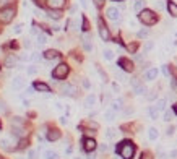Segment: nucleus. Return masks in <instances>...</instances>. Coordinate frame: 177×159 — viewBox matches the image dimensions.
I'll return each instance as SVG.
<instances>
[{"instance_id":"obj_1","label":"nucleus","mask_w":177,"mask_h":159,"mask_svg":"<svg viewBox=\"0 0 177 159\" xmlns=\"http://www.w3.org/2000/svg\"><path fill=\"white\" fill-rule=\"evenodd\" d=\"M117 153L124 159H132L133 154H135V145L132 141H124L120 143L119 146H117Z\"/></svg>"},{"instance_id":"obj_2","label":"nucleus","mask_w":177,"mask_h":159,"mask_svg":"<svg viewBox=\"0 0 177 159\" xmlns=\"http://www.w3.org/2000/svg\"><path fill=\"white\" fill-rule=\"evenodd\" d=\"M138 20L143 23L145 26H153L158 23V15L153 10H141L138 15Z\"/></svg>"},{"instance_id":"obj_3","label":"nucleus","mask_w":177,"mask_h":159,"mask_svg":"<svg viewBox=\"0 0 177 159\" xmlns=\"http://www.w3.org/2000/svg\"><path fill=\"white\" fill-rule=\"evenodd\" d=\"M13 18H15V8H13V7H5V8L0 10V21H2L3 25L12 23Z\"/></svg>"},{"instance_id":"obj_4","label":"nucleus","mask_w":177,"mask_h":159,"mask_svg":"<svg viewBox=\"0 0 177 159\" xmlns=\"http://www.w3.org/2000/svg\"><path fill=\"white\" fill-rule=\"evenodd\" d=\"M68 72H70V68H68L67 63H59V65L54 68L52 76L55 78V80H65L67 75H68Z\"/></svg>"},{"instance_id":"obj_5","label":"nucleus","mask_w":177,"mask_h":159,"mask_svg":"<svg viewBox=\"0 0 177 159\" xmlns=\"http://www.w3.org/2000/svg\"><path fill=\"white\" fill-rule=\"evenodd\" d=\"M60 91H62L63 94H67V96H76V93H78L76 86L70 85V83H63V85L60 86Z\"/></svg>"},{"instance_id":"obj_6","label":"nucleus","mask_w":177,"mask_h":159,"mask_svg":"<svg viewBox=\"0 0 177 159\" xmlns=\"http://www.w3.org/2000/svg\"><path fill=\"white\" fill-rule=\"evenodd\" d=\"M119 67L124 70V72H133V68H135V67H133V62L128 60V59H125V57L119 59Z\"/></svg>"},{"instance_id":"obj_7","label":"nucleus","mask_w":177,"mask_h":159,"mask_svg":"<svg viewBox=\"0 0 177 159\" xmlns=\"http://www.w3.org/2000/svg\"><path fill=\"white\" fill-rule=\"evenodd\" d=\"M132 86H133V91H135V94L136 96H143L145 93H146V88H145L143 85H141L140 81H138V80H136V78H133L132 81Z\"/></svg>"},{"instance_id":"obj_8","label":"nucleus","mask_w":177,"mask_h":159,"mask_svg":"<svg viewBox=\"0 0 177 159\" xmlns=\"http://www.w3.org/2000/svg\"><path fill=\"white\" fill-rule=\"evenodd\" d=\"M99 36L103 41H109L111 39V33H109V29L106 28V25L103 23V20H99Z\"/></svg>"},{"instance_id":"obj_9","label":"nucleus","mask_w":177,"mask_h":159,"mask_svg":"<svg viewBox=\"0 0 177 159\" xmlns=\"http://www.w3.org/2000/svg\"><path fill=\"white\" fill-rule=\"evenodd\" d=\"M106 17L109 18V20H112V21H117L120 18L119 8H115V7H109V8L106 10Z\"/></svg>"},{"instance_id":"obj_10","label":"nucleus","mask_w":177,"mask_h":159,"mask_svg":"<svg viewBox=\"0 0 177 159\" xmlns=\"http://www.w3.org/2000/svg\"><path fill=\"white\" fill-rule=\"evenodd\" d=\"M96 146H98V145H96V141L93 138H85L83 140V148H85L86 153H93V151L96 149Z\"/></svg>"},{"instance_id":"obj_11","label":"nucleus","mask_w":177,"mask_h":159,"mask_svg":"<svg viewBox=\"0 0 177 159\" xmlns=\"http://www.w3.org/2000/svg\"><path fill=\"white\" fill-rule=\"evenodd\" d=\"M158 76V68H149L145 72V80L146 81H154Z\"/></svg>"},{"instance_id":"obj_12","label":"nucleus","mask_w":177,"mask_h":159,"mask_svg":"<svg viewBox=\"0 0 177 159\" xmlns=\"http://www.w3.org/2000/svg\"><path fill=\"white\" fill-rule=\"evenodd\" d=\"M12 86L15 88V89H23V88H25V80H23V76H15L13 78Z\"/></svg>"},{"instance_id":"obj_13","label":"nucleus","mask_w":177,"mask_h":159,"mask_svg":"<svg viewBox=\"0 0 177 159\" xmlns=\"http://www.w3.org/2000/svg\"><path fill=\"white\" fill-rule=\"evenodd\" d=\"M45 2H47L50 8H55V10H60L65 5V0H45Z\"/></svg>"},{"instance_id":"obj_14","label":"nucleus","mask_w":177,"mask_h":159,"mask_svg":"<svg viewBox=\"0 0 177 159\" xmlns=\"http://www.w3.org/2000/svg\"><path fill=\"white\" fill-rule=\"evenodd\" d=\"M2 148L7 149V151H12L13 149V141H12L10 136H3V138H2Z\"/></svg>"},{"instance_id":"obj_15","label":"nucleus","mask_w":177,"mask_h":159,"mask_svg":"<svg viewBox=\"0 0 177 159\" xmlns=\"http://www.w3.org/2000/svg\"><path fill=\"white\" fill-rule=\"evenodd\" d=\"M34 89L42 91V93H50V86H49V85H45V83L36 81V83H34Z\"/></svg>"},{"instance_id":"obj_16","label":"nucleus","mask_w":177,"mask_h":159,"mask_svg":"<svg viewBox=\"0 0 177 159\" xmlns=\"http://www.w3.org/2000/svg\"><path fill=\"white\" fill-rule=\"evenodd\" d=\"M57 57H59V50H55V49H49L44 52L45 60H52V59H57Z\"/></svg>"},{"instance_id":"obj_17","label":"nucleus","mask_w":177,"mask_h":159,"mask_svg":"<svg viewBox=\"0 0 177 159\" xmlns=\"http://www.w3.org/2000/svg\"><path fill=\"white\" fill-rule=\"evenodd\" d=\"M94 104H96V96H94V94L86 96V99H85V107H86V109H91Z\"/></svg>"},{"instance_id":"obj_18","label":"nucleus","mask_w":177,"mask_h":159,"mask_svg":"<svg viewBox=\"0 0 177 159\" xmlns=\"http://www.w3.org/2000/svg\"><path fill=\"white\" fill-rule=\"evenodd\" d=\"M47 15H49L52 20H60V18H62V12H60V10H55V8H50L49 12H47Z\"/></svg>"},{"instance_id":"obj_19","label":"nucleus","mask_w":177,"mask_h":159,"mask_svg":"<svg viewBox=\"0 0 177 159\" xmlns=\"http://www.w3.org/2000/svg\"><path fill=\"white\" fill-rule=\"evenodd\" d=\"M122 107H124V102H122V99H115V101H112V104H111V109L114 110V112H117V110H122Z\"/></svg>"},{"instance_id":"obj_20","label":"nucleus","mask_w":177,"mask_h":159,"mask_svg":"<svg viewBox=\"0 0 177 159\" xmlns=\"http://www.w3.org/2000/svg\"><path fill=\"white\" fill-rule=\"evenodd\" d=\"M59 138H60V131L59 130H50L49 133H47V140H49V141H57Z\"/></svg>"},{"instance_id":"obj_21","label":"nucleus","mask_w":177,"mask_h":159,"mask_svg":"<svg viewBox=\"0 0 177 159\" xmlns=\"http://www.w3.org/2000/svg\"><path fill=\"white\" fill-rule=\"evenodd\" d=\"M148 114H149V118H151V120H156L158 115H159V110H158L154 106H149L148 107Z\"/></svg>"},{"instance_id":"obj_22","label":"nucleus","mask_w":177,"mask_h":159,"mask_svg":"<svg viewBox=\"0 0 177 159\" xmlns=\"http://www.w3.org/2000/svg\"><path fill=\"white\" fill-rule=\"evenodd\" d=\"M17 65V57L15 55H8V57L5 59V67H8V68H12V67Z\"/></svg>"},{"instance_id":"obj_23","label":"nucleus","mask_w":177,"mask_h":159,"mask_svg":"<svg viewBox=\"0 0 177 159\" xmlns=\"http://www.w3.org/2000/svg\"><path fill=\"white\" fill-rule=\"evenodd\" d=\"M167 10H169V13H171L172 17L177 18V3H174V2H167Z\"/></svg>"},{"instance_id":"obj_24","label":"nucleus","mask_w":177,"mask_h":159,"mask_svg":"<svg viewBox=\"0 0 177 159\" xmlns=\"http://www.w3.org/2000/svg\"><path fill=\"white\" fill-rule=\"evenodd\" d=\"M154 107H156L159 112L166 110V99H164V98H163V99H158V101H156V106H154Z\"/></svg>"},{"instance_id":"obj_25","label":"nucleus","mask_w":177,"mask_h":159,"mask_svg":"<svg viewBox=\"0 0 177 159\" xmlns=\"http://www.w3.org/2000/svg\"><path fill=\"white\" fill-rule=\"evenodd\" d=\"M104 118H106L107 122H112V120H114L115 118V112L112 109H109V110H106V112H104Z\"/></svg>"},{"instance_id":"obj_26","label":"nucleus","mask_w":177,"mask_h":159,"mask_svg":"<svg viewBox=\"0 0 177 159\" xmlns=\"http://www.w3.org/2000/svg\"><path fill=\"white\" fill-rule=\"evenodd\" d=\"M83 47H85V50H86V52H91V49H93V45H91L90 37H88V36L83 37Z\"/></svg>"},{"instance_id":"obj_27","label":"nucleus","mask_w":177,"mask_h":159,"mask_svg":"<svg viewBox=\"0 0 177 159\" xmlns=\"http://www.w3.org/2000/svg\"><path fill=\"white\" fill-rule=\"evenodd\" d=\"M59 156H57V153L55 151H52V149H47L44 153V159H57Z\"/></svg>"},{"instance_id":"obj_28","label":"nucleus","mask_w":177,"mask_h":159,"mask_svg":"<svg viewBox=\"0 0 177 159\" xmlns=\"http://www.w3.org/2000/svg\"><path fill=\"white\" fill-rule=\"evenodd\" d=\"M148 136H149V140H151V141H154V140L158 138V130L154 128V127H151V128L148 130Z\"/></svg>"},{"instance_id":"obj_29","label":"nucleus","mask_w":177,"mask_h":159,"mask_svg":"<svg viewBox=\"0 0 177 159\" xmlns=\"http://www.w3.org/2000/svg\"><path fill=\"white\" fill-rule=\"evenodd\" d=\"M37 45H44L45 44V42H47V37H45V34H41V33H39V34H37Z\"/></svg>"},{"instance_id":"obj_30","label":"nucleus","mask_w":177,"mask_h":159,"mask_svg":"<svg viewBox=\"0 0 177 159\" xmlns=\"http://www.w3.org/2000/svg\"><path fill=\"white\" fill-rule=\"evenodd\" d=\"M115 135H117V130H115V128H109V130H107V133H106V138L107 140H114Z\"/></svg>"},{"instance_id":"obj_31","label":"nucleus","mask_w":177,"mask_h":159,"mask_svg":"<svg viewBox=\"0 0 177 159\" xmlns=\"http://www.w3.org/2000/svg\"><path fill=\"white\" fill-rule=\"evenodd\" d=\"M143 7H145V2H143V0H136L135 5H133L135 12H141V10H143Z\"/></svg>"},{"instance_id":"obj_32","label":"nucleus","mask_w":177,"mask_h":159,"mask_svg":"<svg viewBox=\"0 0 177 159\" xmlns=\"http://www.w3.org/2000/svg\"><path fill=\"white\" fill-rule=\"evenodd\" d=\"M103 55H104V59H106V60H112V59H114V52H112V50H109V49L104 50Z\"/></svg>"},{"instance_id":"obj_33","label":"nucleus","mask_w":177,"mask_h":159,"mask_svg":"<svg viewBox=\"0 0 177 159\" xmlns=\"http://www.w3.org/2000/svg\"><path fill=\"white\" fill-rule=\"evenodd\" d=\"M172 117H174V112H172V110H164V120H166V122H171V120H172Z\"/></svg>"},{"instance_id":"obj_34","label":"nucleus","mask_w":177,"mask_h":159,"mask_svg":"<svg viewBox=\"0 0 177 159\" xmlns=\"http://www.w3.org/2000/svg\"><path fill=\"white\" fill-rule=\"evenodd\" d=\"M12 131H13V135H17V136L23 135V128H21V127H15V125H13L12 127Z\"/></svg>"},{"instance_id":"obj_35","label":"nucleus","mask_w":177,"mask_h":159,"mask_svg":"<svg viewBox=\"0 0 177 159\" xmlns=\"http://www.w3.org/2000/svg\"><path fill=\"white\" fill-rule=\"evenodd\" d=\"M148 34H149V29L148 28H143V29L138 31V37H148Z\"/></svg>"},{"instance_id":"obj_36","label":"nucleus","mask_w":177,"mask_h":159,"mask_svg":"<svg viewBox=\"0 0 177 159\" xmlns=\"http://www.w3.org/2000/svg\"><path fill=\"white\" fill-rule=\"evenodd\" d=\"M81 21H83V28H81V29H83V31H88V29H90V23H88V20L83 17Z\"/></svg>"},{"instance_id":"obj_37","label":"nucleus","mask_w":177,"mask_h":159,"mask_svg":"<svg viewBox=\"0 0 177 159\" xmlns=\"http://www.w3.org/2000/svg\"><path fill=\"white\" fill-rule=\"evenodd\" d=\"M21 31H23V25H17L15 28H13V33L15 34H20Z\"/></svg>"},{"instance_id":"obj_38","label":"nucleus","mask_w":177,"mask_h":159,"mask_svg":"<svg viewBox=\"0 0 177 159\" xmlns=\"http://www.w3.org/2000/svg\"><path fill=\"white\" fill-rule=\"evenodd\" d=\"M161 70H163V73H164V76H169V65H163L161 67Z\"/></svg>"},{"instance_id":"obj_39","label":"nucleus","mask_w":177,"mask_h":159,"mask_svg":"<svg viewBox=\"0 0 177 159\" xmlns=\"http://www.w3.org/2000/svg\"><path fill=\"white\" fill-rule=\"evenodd\" d=\"M28 159H36V151H34V149H29L28 151Z\"/></svg>"},{"instance_id":"obj_40","label":"nucleus","mask_w":177,"mask_h":159,"mask_svg":"<svg viewBox=\"0 0 177 159\" xmlns=\"http://www.w3.org/2000/svg\"><path fill=\"white\" fill-rule=\"evenodd\" d=\"M140 159H153V156H151V153H148V151H145L143 154H141V158Z\"/></svg>"},{"instance_id":"obj_41","label":"nucleus","mask_w":177,"mask_h":159,"mask_svg":"<svg viewBox=\"0 0 177 159\" xmlns=\"http://www.w3.org/2000/svg\"><path fill=\"white\" fill-rule=\"evenodd\" d=\"M93 2H94V5L98 7V8H101V7L104 5V2H106V0H93Z\"/></svg>"},{"instance_id":"obj_42","label":"nucleus","mask_w":177,"mask_h":159,"mask_svg":"<svg viewBox=\"0 0 177 159\" xmlns=\"http://www.w3.org/2000/svg\"><path fill=\"white\" fill-rule=\"evenodd\" d=\"M154 5H156V8H158V10H163V8H164V3H163L161 0H158V2H154Z\"/></svg>"},{"instance_id":"obj_43","label":"nucleus","mask_w":177,"mask_h":159,"mask_svg":"<svg viewBox=\"0 0 177 159\" xmlns=\"http://www.w3.org/2000/svg\"><path fill=\"white\" fill-rule=\"evenodd\" d=\"M36 72H37V70H36V67H34V65L28 67V73H29V75H34Z\"/></svg>"},{"instance_id":"obj_44","label":"nucleus","mask_w":177,"mask_h":159,"mask_svg":"<svg viewBox=\"0 0 177 159\" xmlns=\"http://www.w3.org/2000/svg\"><path fill=\"white\" fill-rule=\"evenodd\" d=\"M83 88H85V89H90V81H88L86 78H83Z\"/></svg>"},{"instance_id":"obj_45","label":"nucleus","mask_w":177,"mask_h":159,"mask_svg":"<svg viewBox=\"0 0 177 159\" xmlns=\"http://www.w3.org/2000/svg\"><path fill=\"white\" fill-rule=\"evenodd\" d=\"M169 158H171V159H177V149L171 151V153H169Z\"/></svg>"},{"instance_id":"obj_46","label":"nucleus","mask_w":177,"mask_h":159,"mask_svg":"<svg viewBox=\"0 0 177 159\" xmlns=\"http://www.w3.org/2000/svg\"><path fill=\"white\" fill-rule=\"evenodd\" d=\"M136 47H138L136 44H128V50H130V52H135Z\"/></svg>"},{"instance_id":"obj_47","label":"nucleus","mask_w":177,"mask_h":159,"mask_svg":"<svg viewBox=\"0 0 177 159\" xmlns=\"http://www.w3.org/2000/svg\"><path fill=\"white\" fill-rule=\"evenodd\" d=\"M174 131H176V128H174V127H169L167 130H166V133H167V135H169V136H171V135H172V133H174Z\"/></svg>"},{"instance_id":"obj_48","label":"nucleus","mask_w":177,"mask_h":159,"mask_svg":"<svg viewBox=\"0 0 177 159\" xmlns=\"http://www.w3.org/2000/svg\"><path fill=\"white\" fill-rule=\"evenodd\" d=\"M145 49H146V50H151V49H153V42H151V41H149V42H146V45H145Z\"/></svg>"},{"instance_id":"obj_49","label":"nucleus","mask_w":177,"mask_h":159,"mask_svg":"<svg viewBox=\"0 0 177 159\" xmlns=\"http://www.w3.org/2000/svg\"><path fill=\"white\" fill-rule=\"evenodd\" d=\"M99 151H101V153H106V151H107V145H101V146H99Z\"/></svg>"},{"instance_id":"obj_50","label":"nucleus","mask_w":177,"mask_h":159,"mask_svg":"<svg viewBox=\"0 0 177 159\" xmlns=\"http://www.w3.org/2000/svg\"><path fill=\"white\" fill-rule=\"evenodd\" d=\"M80 2H81V7H83V8H86V7H88L86 0H80Z\"/></svg>"},{"instance_id":"obj_51","label":"nucleus","mask_w":177,"mask_h":159,"mask_svg":"<svg viewBox=\"0 0 177 159\" xmlns=\"http://www.w3.org/2000/svg\"><path fill=\"white\" fill-rule=\"evenodd\" d=\"M25 47H31V41H29V39H26V41H25Z\"/></svg>"},{"instance_id":"obj_52","label":"nucleus","mask_w":177,"mask_h":159,"mask_svg":"<svg viewBox=\"0 0 177 159\" xmlns=\"http://www.w3.org/2000/svg\"><path fill=\"white\" fill-rule=\"evenodd\" d=\"M0 110H5V102L0 101Z\"/></svg>"},{"instance_id":"obj_53","label":"nucleus","mask_w":177,"mask_h":159,"mask_svg":"<svg viewBox=\"0 0 177 159\" xmlns=\"http://www.w3.org/2000/svg\"><path fill=\"white\" fill-rule=\"evenodd\" d=\"M88 159H94V154H91V153H90V156H88Z\"/></svg>"},{"instance_id":"obj_54","label":"nucleus","mask_w":177,"mask_h":159,"mask_svg":"<svg viewBox=\"0 0 177 159\" xmlns=\"http://www.w3.org/2000/svg\"><path fill=\"white\" fill-rule=\"evenodd\" d=\"M174 112L177 114V104H174Z\"/></svg>"},{"instance_id":"obj_55","label":"nucleus","mask_w":177,"mask_h":159,"mask_svg":"<svg viewBox=\"0 0 177 159\" xmlns=\"http://www.w3.org/2000/svg\"><path fill=\"white\" fill-rule=\"evenodd\" d=\"M0 31H2V28H0Z\"/></svg>"},{"instance_id":"obj_56","label":"nucleus","mask_w":177,"mask_h":159,"mask_svg":"<svg viewBox=\"0 0 177 159\" xmlns=\"http://www.w3.org/2000/svg\"><path fill=\"white\" fill-rule=\"evenodd\" d=\"M115 159H119V158H115Z\"/></svg>"},{"instance_id":"obj_57","label":"nucleus","mask_w":177,"mask_h":159,"mask_svg":"<svg viewBox=\"0 0 177 159\" xmlns=\"http://www.w3.org/2000/svg\"><path fill=\"white\" fill-rule=\"evenodd\" d=\"M18 159H21V158H18Z\"/></svg>"},{"instance_id":"obj_58","label":"nucleus","mask_w":177,"mask_h":159,"mask_svg":"<svg viewBox=\"0 0 177 159\" xmlns=\"http://www.w3.org/2000/svg\"><path fill=\"white\" fill-rule=\"evenodd\" d=\"M0 68H2V67H0Z\"/></svg>"}]
</instances>
